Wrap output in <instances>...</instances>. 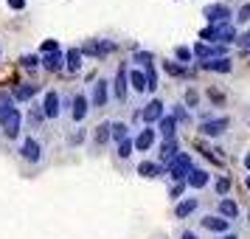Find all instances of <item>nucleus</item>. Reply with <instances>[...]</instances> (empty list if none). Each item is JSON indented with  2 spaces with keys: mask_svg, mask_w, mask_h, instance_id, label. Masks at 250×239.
<instances>
[{
  "mask_svg": "<svg viewBox=\"0 0 250 239\" xmlns=\"http://www.w3.org/2000/svg\"><path fill=\"white\" fill-rule=\"evenodd\" d=\"M228 121L225 115H219V118H205L203 124H200V135L205 138H219V135H225V130H228Z\"/></svg>",
  "mask_w": 250,
  "mask_h": 239,
  "instance_id": "9b49d317",
  "label": "nucleus"
},
{
  "mask_svg": "<svg viewBox=\"0 0 250 239\" xmlns=\"http://www.w3.org/2000/svg\"><path fill=\"white\" fill-rule=\"evenodd\" d=\"M132 62H135L138 68H149V65L155 62V54H152V51H135V54H132Z\"/></svg>",
  "mask_w": 250,
  "mask_h": 239,
  "instance_id": "c756f323",
  "label": "nucleus"
},
{
  "mask_svg": "<svg viewBox=\"0 0 250 239\" xmlns=\"http://www.w3.org/2000/svg\"><path fill=\"white\" fill-rule=\"evenodd\" d=\"M132 152H135V147H132V138H126V141H121V144H118V152H115V155H118L121 160H126Z\"/></svg>",
  "mask_w": 250,
  "mask_h": 239,
  "instance_id": "f704fd0d",
  "label": "nucleus"
},
{
  "mask_svg": "<svg viewBox=\"0 0 250 239\" xmlns=\"http://www.w3.org/2000/svg\"><path fill=\"white\" fill-rule=\"evenodd\" d=\"M17 152H20V158H23L25 163H40V160H42V144H40L34 135H25L23 141H20Z\"/></svg>",
  "mask_w": 250,
  "mask_h": 239,
  "instance_id": "0eeeda50",
  "label": "nucleus"
},
{
  "mask_svg": "<svg viewBox=\"0 0 250 239\" xmlns=\"http://www.w3.org/2000/svg\"><path fill=\"white\" fill-rule=\"evenodd\" d=\"M245 169L250 172V152H248V155H245Z\"/></svg>",
  "mask_w": 250,
  "mask_h": 239,
  "instance_id": "de8ad7c7",
  "label": "nucleus"
},
{
  "mask_svg": "<svg viewBox=\"0 0 250 239\" xmlns=\"http://www.w3.org/2000/svg\"><path fill=\"white\" fill-rule=\"evenodd\" d=\"M87 102H90V110H104L107 102H110V82L107 79H96L93 82Z\"/></svg>",
  "mask_w": 250,
  "mask_h": 239,
  "instance_id": "39448f33",
  "label": "nucleus"
},
{
  "mask_svg": "<svg viewBox=\"0 0 250 239\" xmlns=\"http://www.w3.org/2000/svg\"><path fill=\"white\" fill-rule=\"evenodd\" d=\"M163 70L169 76H188V70L183 68V65H177V62H163Z\"/></svg>",
  "mask_w": 250,
  "mask_h": 239,
  "instance_id": "c9c22d12",
  "label": "nucleus"
},
{
  "mask_svg": "<svg viewBox=\"0 0 250 239\" xmlns=\"http://www.w3.org/2000/svg\"><path fill=\"white\" fill-rule=\"evenodd\" d=\"M0 130H3V135L9 138V141H17L20 138V130H23V110L14 107L6 118H0Z\"/></svg>",
  "mask_w": 250,
  "mask_h": 239,
  "instance_id": "20e7f679",
  "label": "nucleus"
},
{
  "mask_svg": "<svg viewBox=\"0 0 250 239\" xmlns=\"http://www.w3.org/2000/svg\"><path fill=\"white\" fill-rule=\"evenodd\" d=\"M113 99L118 104H124L126 99H129V68H126V62H121L118 65V70H115V79H113Z\"/></svg>",
  "mask_w": 250,
  "mask_h": 239,
  "instance_id": "f03ea898",
  "label": "nucleus"
},
{
  "mask_svg": "<svg viewBox=\"0 0 250 239\" xmlns=\"http://www.w3.org/2000/svg\"><path fill=\"white\" fill-rule=\"evenodd\" d=\"M14 107H17V104H14L12 93H9V90H0V118H6Z\"/></svg>",
  "mask_w": 250,
  "mask_h": 239,
  "instance_id": "cd10ccee",
  "label": "nucleus"
},
{
  "mask_svg": "<svg viewBox=\"0 0 250 239\" xmlns=\"http://www.w3.org/2000/svg\"><path fill=\"white\" fill-rule=\"evenodd\" d=\"M236 45L242 48V51H248V48H250V31H245V34L236 37Z\"/></svg>",
  "mask_w": 250,
  "mask_h": 239,
  "instance_id": "79ce46f5",
  "label": "nucleus"
},
{
  "mask_svg": "<svg viewBox=\"0 0 250 239\" xmlns=\"http://www.w3.org/2000/svg\"><path fill=\"white\" fill-rule=\"evenodd\" d=\"M203 70H214V73H230L233 70V59L228 57H216V59H208V62H200Z\"/></svg>",
  "mask_w": 250,
  "mask_h": 239,
  "instance_id": "412c9836",
  "label": "nucleus"
},
{
  "mask_svg": "<svg viewBox=\"0 0 250 239\" xmlns=\"http://www.w3.org/2000/svg\"><path fill=\"white\" fill-rule=\"evenodd\" d=\"M54 51H59L57 40H45V43L40 45V57H42V54H54Z\"/></svg>",
  "mask_w": 250,
  "mask_h": 239,
  "instance_id": "a19ab883",
  "label": "nucleus"
},
{
  "mask_svg": "<svg viewBox=\"0 0 250 239\" xmlns=\"http://www.w3.org/2000/svg\"><path fill=\"white\" fill-rule=\"evenodd\" d=\"M87 113H90V102H87V93H73V102H70V118L76 121V124H82L84 118H87Z\"/></svg>",
  "mask_w": 250,
  "mask_h": 239,
  "instance_id": "9d476101",
  "label": "nucleus"
},
{
  "mask_svg": "<svg viewBox=\"0 0 250 239\" xmlns=\"http://www.w3.org/2000/svg\"><path fill=\"white\" fill-rule=\"evenodd\" d=\"M186 189H188L186 183H174V186L169 189V197L171 200H183V192H186Z\"/></svg>",
  "mask_w": 250,
  "mask_h": 239,
  "instance_id": "ea45409f",
  "label": "nucleus"
},
{
  "mask_svg": "<svg viewBox=\"0 0 250 239\" xmlns=\"http://www.w3.org/2000/svg\"><path fill=\"white\" fill-rule=\"evenodd\" d=\"M180 239H200L194 231H180Z\"/></svg>",
  "mask_w": 250,
  "mask_h": 239,
  "instance_id": "a18cd8bd",
  "label": "nucleus"
},
{
  "mask_svg": "<svg viewBox=\"0 0 250 239\" xmlns=\"http://www.w3.org/2000/svg\"><path fill=\"white\" fill-rule=\"evenodd\" d=\"M203 17L208 20V25L233 23V12H230V6H225V3H211V6H205Z\"/></svg>",
  "mask_w": 250,
  "mask_h": 239,
  "instance_id": "7ed1b4c3",
  "label": "nucleus"
},
{
  "mask_svg": "<svg viewBox=\"0 0 250 239\" xmlns=\"http://www.w3.org/2000/svg\"><path fill=\"white\" fill-rule=\"evenodd\" d=\"M197 208H200V200H197V197H183V200H177V205H174V217H177V219H186V217H191Z\"/></svg>",
  "mask_w": 250,
  "mask_h": 239,
  "instance_id": "aec40b11",
  "label": "nucleus"
},
{
  "mask_svg": "<svg viewBox=\"0 0 250 239\" xmlns=\"http://www.w3.org/2000/svg\"><path fill=\"white\" fill-rule=\"evenodd\" d=\"M200 225H203L205 231H211V234H219V237H222V234H228V231H230V225H233V222L222 219L219 214H205L203 219H200Z\"/></svg>",
  "mask_w": 250,
  "mask_h": 239,
  "instance_id": "4468645a",
  "label": "nucleus"
},
{
  "mask_svg": "<svg viewBox=\"0 0 250 239\" xmlns=\"http://www.w3.org/2000/svg\"><path fill=\"white\" fill-rule=\"evenodd\" d=\"M163 115H166V104L160 102V99H152V102L144 104V110L138 113V118L144 121V127H155Z\"/></svg>",
  "mask_w": 250,
  "mask_h": 239,
  "instance_id": "6e6552de",
  "label": "nucleus"
},
{
  "mask_svg": "<svg viewBox=\"0 0 250 239\" xmlns=\"http://www.w3.org/2000/svg\"><path fill=\"white\" fill-rule=\"evenodd\" d=\"M214 31H216V45H230V43H236V25L233 23H222V25H214Z\"/></svg>",
  "mask_w": 250,
  "mask_h": 239,
  "instance_id": "f3484780",
  "label": "nucleus"
},
{
  "mask_svg": "<svg viewBox=\"0 0 250 239\" xmlns=\"http://www.w3.org/2000/svg\"><path fill=\"white\" fill-rule=\"evenodd\" d=\"M40 65L51 73H59V70H65V54L62 51H54V54H42L40 57Z\"/></svg>",
  "mask_w": 250,
  "mask_h": 239,
  "instance_id": "dca6fc26",
  "label": "nucleus"
},
{
  "mask_svg": "<svg viewBox=\"0 0 250 239\" xmlns=\"http://www.w3.org/2000/svg\"><path fill=\"white\" fill-rule=\"evenodd\" d=\"M208 183H211V172L197 169V166H194V169L188 172V177H186V186H188V189H197V192H200V189H205Z\"/></svg>",
  "mask_w": 250,
  "mask_h": 239,
  "instance_id": "a211bd4d",
  "label": "nucleus"
},
{
  "mask_svg": "<svg viewBox=\"0 0 250 239\" xmlns=\"http://www.w3.org/2000/svg\"><path fill=\"white\" fill-rule=\"evenodd\" d=\"M115 48H118V45H115L113 40H87V43L79 48V54H82V57L102 59V57H107V54H113Z\"/></svg>",
  "mask_w": 250,
  "mask_h": 239,
  "instance_id": "423d86ee",
  "label": "nucleus"
},
{
  "mask_svg": "<svg viewBox=\"0 0 250 239\" xmlns=\"http://www.w3.org/2000/svg\"><path fill=\"white\" fill-rule=\"evenodd\" d=\"M93 144H96V149H102L110 144V121H102V124L96 127V132H93Z\"/></svg>",
  "mask_w": 250,
  "mask_h": 239,
  "instance_id": "bb28decb",
  "label": "nucleus"
},
{
  "mask_svg": "<svg viewBox=\"0 0 250 239\" xmlns=\"http://www.w3.org/2000/svg\"><path fill=\"white\" fill-rule=\"evenodd\" d=\"M37 65H40V57H37V54H25V57H20V68L37 70Z\"/></svg>",
  "mask_w": 250,
  "mask_h": 239,
  "instance_id": "e433bc0d",
  "label": "nucleus"
},
{
  "mask_svg": "<svg viewBox=\"0 0 250 239\" xmlns=\"http://www.w3.org/2000/svg\"><path fill=\"white\" fill-rule=\"evenodd\" d=\"M144 76H146V93H155L158 90V70H155V65L144 68Z\"/></svg>",
  "mask_w": 250,
  "mask_h": 239,
  "instance_id": "2f4dec72",
  "label": "nucleus"
},
{
  "mask_svg": "<svg viewBox=\"0 0 250 239\" xmlns=\"http://www.w3.org/2000/svg\"><path fill=\"white\" fill-rule=\"evenodd\" d=\"M155 138H158V130H155V127H144V130H138V135L132 138L135 152H149V149L155 147Z\"/></svg>",
  "mask_w": 250,
  "mask_h": 239,
  "instance_id": "f8f14e48",
  "label": "nucleus"
},
{
  "mask_svg": "<svg viewBox=\"0 0 250 239\" xmlns=\"http://www.w3.org/2000/svg\"><path fill=\"white\" fill-rule=\"evenodd\" d=\"M236 23H250V3H245V6H239L236 17H233Z\"/></svg>",
  "mask_w": 250,
  "mask_h": 239,
  "instance_id": "58836bf2",
  "label": "nucleus"
},
{
  "mask_svg": "<svg viewBox=\"0 0 250 239\" xmlns=\"http://www.w3.org/2000/svg\"><path fill=\"white\" fill-rule=\"evenodd\" d=\"M84 138H87V130H84V127H76V130L68 135V147H79Z\"/></svg>",
  "mask_w": 250,
  "mask_h": 239,
  "instance_id": "72a5a7b5",
  "label": "nucleus"
},
{
  "mask_svg": "<svg viewBox=\"0 0 250 239\" xmlns=\"http://www.w3.org/2000/svg\"><path fill=\"white\" fill-rule=\"evenodd\" d=\"M138 174H141V177H149V180H152V177H163V174H166V166H160L155 160H141V163H138Z\"/></svg>",
  "mask_w": 250,
  "mask_h": 239,
  "instance_id": "4be33fe9",
  "label": "nucleus"
},
{
  "mask_svg": "<svg viewBox=\"0 0 250 239\" xmlns=\"http://www.w3.org/2000/svg\"><path fill=\"white\" fill-rule=\"evenodd\" d=\"M177 155H180V144H177V138H169V141H163L160 149H158V163L160 166H169Z\"/></svg>",
  "mask_w": 250,
  "mask_h": 239,
  "instance_id": "2eb2a0df",
  "label": "nucleus"
},
{
  "mask_svg": "<svg viewBox=\"0 0 250 239\" xmlns=\"http://www.w3.org/2000/svg\"><path fill=\"white\" fill-rule=\"evenodd\" d=\"M6 3H9V9H12V12H23V9H25V0H6Z\"/></svg>",
  "mask_w": 250,
  "mask_h": 239,
  "instance_id": "c03bdc74",
  "label": "nucleus"
},
{
  "mask_svg": "<svg viewBox=\"0 0 250 239\" xmlns=\"http://www.w3.org/2000/svg\"><path fill=\"white\" fill-rule=\"evenodd\" d=\"M219 239H239V237H236V234H230V231H228V234H222Z\"/></svg>",
  "mask_w": 250,
  "mask_h": 239,
  "instance_id": "49530a36",
  "label": "nucleus"
},
{
  "mask_svg": "<svg viewBox=\"0 0 250 239\" xmlns=\"http://www.w3.org/2000/svg\"><path fill=\"white\" fill-rule=\"evenodd\" d=\"M174 59H177V62H180L183 68H186L188 62H194V54H191V48H188V45H177V48H174Z\"/></svg>",
  "mask_w": 250,
  "mask_h": 239,
  "instance_id": "7c9ffc66",
  "label": "nucleus"
},
{
  "mask_svg": "<svg viewBox=\"0 0 250 239\" xmlns=\"http://www.w3.org/2000/svg\"><path fill=\"white\" fill-rule=\"evenodd\" d=\"M40 110H42V118H45V121H57L59 115H62V102H59V93H57V90H45Z\"/></svg>",
  "mask_w": 250,
  "mask_h": 239,
  "instance_id": "1a4fd4ad",
  "label": "nucleus"
},
{
  "mask_svg": "<svg viewBox=\"0 0 250 239\" xmlns=\"http://www.w3.org/2000/svg\"><path fill=\"white\" fill-rule=\"evenodd\" d=\"M126 138H129V124H124V121H110V141L121 144Z\"/></svg>",
  "mask_w": 250,
  "mask_h": 239,
  "instance_id": "a878e982",
  "label": "nucleus"
},
{
  "mask_svg": "<svg viewBox=\"0 0 250 239\" xmlns=\"http://www.w3.org/2000/svg\"><path fill=\"white\" fill-rule=\"evenodd\" d=\"M171 118H174V121H177V124H188V118H191V115H188V107H186V104H171Z\"/></svg>",
  "mask_w": 250,
  "mask_h": 239,
  "instance_id": "c85d7f7f",
  "label": "nucleus"
},
{
  "mask_svg": "<svg viewBox=\"0 0 250 239\" xmlns=\"http://www.w3.org/2000/svg\"><path fill=\"white\" fill-rule=\"evenodd\" d=\"M129 90H135L138 96H144V93H146V76H144V70H141V68L129 70Z\"/></svg>",
  "mask_w": 250,
  "mask_h": 239,
  "instance_id": "b1692460",
  "label": "nucleus"
},
{
  "mask_svg": "<svg viewBox=\"0 0 250 239\" xmlns=\"http://www.w3.org/2000/svg\"><path fill=\"white\" fill-rule=\"evenodd\" d=\"M158 132L163 135V141H169V138H177V121H174V118L166 113V115H163V118L158 121Z\"/></svg>",
  "mask_w": 250,
  "mask_h": 239,
  "instance_id": "5701e85b",
  "label": "nucleus"
},
{
  "mask_svg": "<svg viewBox=\"0 0 250 239\" xmlns=\"http://www.w3.org/2000/svg\"><path fill=\"white\" fill-rule=\"evenodd\" d=\"M82 54H79V48H68V54H65V70L68 73H79L82 70Z\"/></svg>",
  "mask_w": 250,
  "mask_h": 239,
  "instance_id": "393cba45",
  "label": "nucleus"
},
{
  "mask_svg": "<svg viewBox=\"0 0 250 239\" xmlns=\"http://www.w3.org/2000/svg\"><path fill=\"white\" fill-rule=\"evenodd\" d=\"M214 189H216V194H219V200L228 197V192H230V177H219V180L214 183Z\"/></svg>",
  "mask_w": 250,
  "mask_h": 239,
  "instance_id": "4c0bfd02",
  "label": "nucleus"
},
{
  "mask_svg": "<svg viewBox=\"0 0 250 239\" xmlns=\"http://www.w3.org/2000/svg\"><path fill=\"white\" fill-rule=\"evenodd\" d=\"M216 214L222 217V219H228V222H233V219H239V203L230 200V197H222L219 205H216Z\"/></svg>",
  "mask_w": 250,
  "mask_h": 239,
  "instance_id": "6ab92c4d",
  "label": "nucleus"
},
{
  "mask_svg": "<svg viewBox=\"0 0 250 239\" xmlns=\"http://www.w3.org/2000/svg\"><path fill=\"white\" fill-rule=\"evenodd\" d=\"M197 102H200L197 90H186V107H197Z\"/></svg>",
  "mask_w": 250,
  "mask_h": 239,
  "instance_id": "37998d69",
  "label": "nucleus"
},
{
  "mask_svg": "<svg viewBox=\"0 0 250 239\" xmlns=\"http://www.w3.org/2000/svg\"><path fill=\"white\" fill-rule=\"evenodd\" d=\"M12 99H14V104H20V102H31L37 93H40V85H34V82H23V85H14L12 90Z\"/></svg>",
  "mask_w": 250,
  "mask_h": 239,
  "instance_id": "ddd939ff",
  "label": "nucleus"
},
{
  "mask_svg": "<svg viewBox=\"0 0 250 239\" xmlns=\"http://www.w3.org/2000/svg\"><path fill=\"white\" fill-rule=\"evenodd\" d=\"M42 121H45V118H42L40 104H31V107H28V124H31V127H40Z\"/></svg>",
  "mask_w": 250,
  "mask_h": 239,
  "instance_id": "473e14b6",
  "label": "nucleus"
},
{
  "mask_svg": "<svg viewBox=\"0 0 250 239\" xmlns=\"http://www.w3.org/2000/svg\"><path fill=\"white\" fill-rule=\"evenodd\" d=\"M191 169H194L191 155H188V152H180V155L166 166V177L174 180V183H186V177H188V172H191Z\"/></svg>",
  "mask_w": 250,
  "mask_h": 239,
  "instance_id": "f257e3e1",
  "label": "nucleus"
},
{
  "mask_svg": "<svg viewBox=\"0 0 250 239\" xmlns=\"http://www.w3.org/2000/svg\"><path fill=\"white\" fill-rule=\"evenodd\" d=\"M245 186H248V189H250V174H248V177H245Z\"/></svg>",
  "mask_w": 250,
  "mask_h": 239,
  "instance_id": "09e8293b",
  "label": "nucleus"
}]
</instances>
